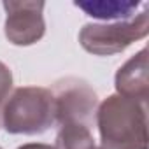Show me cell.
Listing matches in <instances>:
<instances>
[{
	"label": "cell",
	"mask_w": 149,
	"mask_h": 149,
	"mask_svg": "<svg viewBox=\"0 0 149 149\" xmlns=\"http://www.w3.org/2000/svg\"><path fill=\"white\" fill-rule=\"evenodd\" d=\"M11 90H13V72L4 61H0V105L7 100Z\"/></svg>",
	"instance_id": "9"
},
{
	"label": "cell",
	"mask_w": 149,
	"mask_h": 149,
	"mask_svg": "<svg viewBox=\"0 0 149 149\" xmlns=\"http://www.w3.org/2000/svg\"><path fill=\"white\" fill-rule=\"evenodd\" d=\"M53 95L58 125L81 123L90 126V121L93 119V114L98 107V97L86 81L76 77L60 81Z\"/></svg>",
	"instance_id": "5"
},
{
	"label": "cell",
	"mask_w": 149,
	"mask_h": 149,
	"mask_svg": "<svg viewBox=\"0 0 149 149\" xmlns=\"http://www.w3.org/2000/svg\"><path fill=\"white\" fill-rule=\"evenodd\" d=\"M74 6L95 19L125 21L135 16L142 2L139 0H86V2H74Z\"/></svg>",
	"instance_id": "7"
},
{
	"label": "cell",
	"mask_w": 149,
	"mask_h": 149,
	"mask_svg": "<svg viewBox=\"0 0 149 149\" xmlns=\"http://www.w3.org/2000/svg\"><path fill=\"white\" fill-rule=\"evenodd\" d=\"M56 123L54 95L47 88H16L2 107V126L13 135H39Z\"/></svg>",
	"instance_id": "2"
},
{
	"label": "cell",
	"mask_w": 149,
	"mask_h": 149,
	"mask_svg": "<svg viewBox=\"0 0 149 149\" xmlns=\"http://www.w3.org/2000/svg\"><path fill=\"white\" fill-rule=\"evenodd\" d=\"M114 86L118 95L147 102L149 95V58L147 47H142L137 54L126 60L116 72Z\"/></svg>",
	"instance_id": "6"
},
{
	"label": "cell",
	"mask_w": 149,
	"mask_h": 149,
	"mask_svg": "<svg viewBox=\"0 0 149 149\" xmlns=\"http://www.w3.org/2000/svg\"><path fill=\"white\" fill-rule=\"evenodd\" d=\"M149 33L147 4L132 19L116 23H88L79 30V44L84 51L95 56H112L123 53L135 40Z\"/></svg>",
	"instance_id": "3"
},
{
	"label": "cell",
	"mask_w": 149,
	"mask_h": 149,
	"mask_svg": "<svg viewBox=\"0 0 149 149\" xmlns=\"http://www.w3.org/2000/svg\"><path fill=\"white\" fill-rule=\"evenodd\" d=\"M100 149H147L146 102L109 95L95 112Z\"/></svg>",
	"instance_id": "1"
},
{
	"label": "cell",
	"mask_w": 149,
	"mask_h": 149,
	"mask_svg": "<svg viewBox=\"0 0 149 149\" xmlns=\"http://www.w3.org/2000/svg\"><path fill=\"white\" fill-rule=\"evenodd\" d=\"M0 149H4V147H2V146H0Z\"/></svg>",
	"instance_id": "11"
},
{
	"label": "cell",
	"mask_w": 149,
	"mask_h": 149,
	"mask_svg": "<svg viewBox=\"0 0 149 149\" xmlns=\"http://www.w3.org/2000/svg\"><path fill=\"white\" fill-rule=\"evenodd\" d=\"M6 39L14 46H32L46 33L42 0H4Z\"/></svg>",
	"instance_id": "4"
},
{
	"label": "cell",
	"mask_w": 149,
	"mask_h": 149,
	"mask_svg": "<svg viewBox=\"0 0 149 149\" xmlns=\"http://www.w3.org/2000/svg\"><path fill=\"white\" fill-rule=\"evenodd\" d=\"M54 149H97L90 126L81 123H63L56 135Z\"/></svg>",
	"instance_id": "8"
},
{
	"label": "cell",
	"mask_w": 149,
	"mask_h": 149,
	"mask_svg": "<svg viewBox=\"0 0 149 149\" xmlns=\"http://www.w3.org/2000/svg\"><path fill=\"white\" fill-rule=\"evenodd\" d=\"M18 149H54V146L42 144V142H28V144H23V146H19Z\"/></svg>",
	"instance_id": "10"
}]
</instances>
